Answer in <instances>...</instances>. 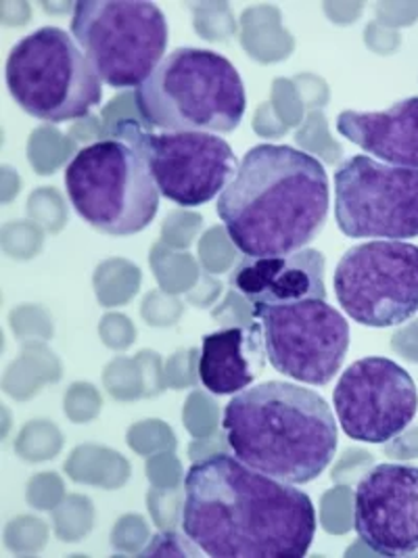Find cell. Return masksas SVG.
Here are the masks:
<instances>
[{"mask_svg":"<svg viewBox=\"0 0 418 558\" xmlns=\"http://www.w3.org/2000/svg\"><path fill=\"white\" fill-rule=\"evenodd\" d=\"M183 533L213 558H302L316 535L306 492L216 454L184 480Z\"/></svg>","mask_w":418,"mask_h":558,"instance_id":"obj_1","label":"cell"},{"mask_svg":"<svg viewBox=\"0 0 418 558\" xmlns=\"http://www.w3.org/2000/svg\"><path fill=\"white\" fill-rule=\"evenodd\" d=\"M331 205L324 166L287 145H256L218 197L216 211L247 257L306 250L322 232Z\"/></svg>","mask_w":418,"mask_h":558,"instance_id":"obj_2","label":"cell"},{"mask_svg":"<svg viewBox=\"0 0 418 558\" xmlns=\"http://www.w3.org/2000/svg\"><path fill=\"white\" fill-rule=\"evenodd\" d=\"M222 427L241 462L293 485L318 480L340 444L327 400L297 383H260L236 393Z\"/></svg>","mask_w":418,"mask_h":558,"instance_id":"obj_3","label":"cell"},{"mask_svg":"<svg viewBox=\"0 0 418 558\" xmlns=\"http://www.w3.org/2000/svg\"><path fill=\"white\" fill-rule=\"evenodd\" d=\"M134 101L145 126L209 134L235 132L247 107L235 65L195 47L170 52L136 88Z\"/></svg>","mask_w":418,"mask_h":558,"instance_id":"obj_4","label":"cell"},{"mask_svg":"<svg viewBox=\"0 0 418 558\" xmlns=\"http://www.w3.org/2000/svg\"><path fill=\"white\" fill-rule=\"evenodd\" d=\"M7 86L27 116L61 124L86 118L103 99V80L61 27H40L7 59Z\"/></svg>","mask_w":418,"mask_h":558,"instance_id":"obj_5","label":"cell"},{"mask_svg":"<svg viewBox=\"0 0 418 558\" xmlns=\"http://www.w3.org/2000/svg\"><path fill=\"white\" fill-rule=\"evenodd\" d=\"M67 197L79 218L111 236L147 229L159 209V189L140 153L120 138L79 149L65 170Z\"/></svg>","mask_w":418,"mask_h":558,"instance_id":"obj_6","label":"cell"},{"mask_svg":"<svg viewBox=\"0 0 418 558\" xmlns=\"http://www.w3.org/2000/svg\"><path fill=\"white\" fill-rule=\"evenodd\" d=\"M70 29L111 88H138L165 59L170 40L165 15L147 0H82Z\"/></svg>","mask_w":418,"mask_h":558,"instance_id":"obj_7","label":"cell"},{"mask_svg":"<svg viewBox=\"0 0 418 558\" xmlns=\"http://www.w3.org/2000/svg\"><path fill=\"white\" fill-rule=\"evenodd\" d=\"M113 138L140 153L161 197L197 207L220 197L238 170L233 147L209 132H156L140 122L124 120Z\"/></svg>","mask_w":418,"mask_h":558,"instance_id":"obj_8","label":"cell"},{"mask_svg":"<svg viewBox=\"0 0 418 558\" xmlns=\"http://www.w3.org/2000/svg\"><path fill=\"white\" fill-rule=\"evenodd\" d=\"M341 310L358 325L390 329L418 312V247L368 241L347 250L333 275Z\"/></svg>","mask_w":418,"mask_h":558,"instance_id":"obj_9","label":"cell"},{"mask_svg":"<svg viewBox=\"0 0 418 558\" xmlns=\"http://www.w3.org/2000/svg\"><path fill=\"white\" fill-rule=\"evenodd\" d=\"M335 220L349 239H418V170L368 155L345 159L335 172Z\"/></svg>","mask_w":418,"mask_h":558,"instance_id":"obj_10","label":"cell"},{"mask_svg":"<svg viewBox=\"0 0 418 558\" xmlns=\"http://www.w3.org/2000/svg\"><path fill=\"white\" fill-rule=\"evenodd\" d=\"M272 368L293 381L329 385L349 350V323L327 300L254 305Z\"/></svg>","mask_w":418,"mask_h":558,"instance_id":"obj_11","label":"cell"},{"mask_svg":"<svg viewBox=\"0 0 418 558\" xmlns=\"http://www.w3.org/2000/svg\"><path fill=\"white\" fill-rule=\"evenodd\" d=\"M333 402L341 429L349 439L388 444L415 421L418 389L406 368L390 357L368 355L345 368Z\"/></svg>","mask_w":418,"mask_h":558,"instance_id":"obj_12","label":"cell"},{"mask_svg":"<svg viewBox=\"0 0 418 558\" xmlns=\"http://www.w3.org/2000/svg\"><path fill=\"white\" fill-rule=\"evenodd\" d=\"M354 530L381 557L418 553V466L377 464L356 487Z\"/></svg>","mask_w":418,"mask_h":558,"instance_id":"obj_13","label":"cell"},{"mask_svg":"<svg viewBox=\"0 0 418 558\" xmlns=\"http://www.w3.org/2000/svg\"><path fill=\"white\" fill-rule=\"evenodd\" d=\"M327 259L318 250L270 257H245L231 275V287L251 305L327 300Z\"/></svg>","mask_w":418,"mask_h":558,"instance_id":"obj_14","label":"cell"},{"mask_svg":"<svg viewBox=\"0 0 418 558\" xmlns=\"http://www.w3.org/2000/svg\"><path fill=\"white\" fill-rule=\"evenodd\" d=\"M337 132L383 163L418 170V97L388 111H343Z\"/></svg>","mask_w":418,"mask_h":558,"instance_id":"obj_15","label":"cell"},{"mask_svg":"<svg viewBox=\"0 0 418 558\" xmlns=\"http://www.w3.org/2000/svg\"><path fill=\"white\" fill-rule=\"evenodd\" d=\"M266 360L261 327H229L204 337L197 371L211 393L236 396L260 377Z\"/></svg>","mask_w":418,"mask_h":558,"instance_id":"obj_16","label":"cell"},{"mask_svg":"<svg viewBox=\"0 0 418 558\" xmlns=\"http://www.w3.org/2000/svg\"><path fill=\"white\" fill-rule=\"evenodd\" d=\"M197 548V544L186 535V539L174 533H161L156 539L149 544V550H145V557H165V555H174V557H195L197 553L193 550Z\"/></svg>","mask_w":418,"mask_h":558,"instance_id":"obj_17","label":"cell"}]
</instances>
